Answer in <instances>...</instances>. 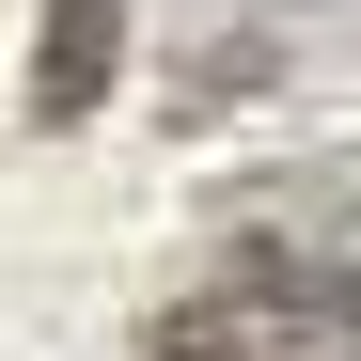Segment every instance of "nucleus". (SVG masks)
<instances>
[{
    "instance_id": "f257e3e1",
    "label": "nucleus",
    "mask_w": 361,
    "mask_h": 361,
    "mask_svg": "<svg viewBox=\"0 0 361 361\" xmlns=\"http://www.w3.org/2000/svg\"><path fill=\"white\" fill-rule=\"evenodd\" d=\"M142 361H361V173H267L220 204V252L142 314Z\"/></svg>"
},
{
    "instance_id": "f03ea898",
    "label": "nucleus",
    "mask_w": 361,
    "mask_h": 361,
    "mask_svg": "<svg viewBox=\"0 0 361 361\" xmlns=\"http://www.w3.org/2000/svg\"><path fill=\"white\" fill-rule=\"evenodd\" d=\"M110 63H126V0H47V47H32V126L63 142L110 110Z\"/></svg>"
},
{
    "instance_id": "7ed1b4c3",
    "label": "nucleus",
    "mask_w": 361,
    "mask_h": 361,
    "mask_svg": "<svg viewBox=\"0 0 361 361\" xmlns=\"http://www.w3.org/2000/svg\"><path fill=\"white\" fill-rule=\"evenodd\" d=\"M252 79H283V32H220V47H204V63H189V79H173V126H220V110H235V94H252Z\"/></svg>"
}]
</instances>
